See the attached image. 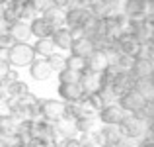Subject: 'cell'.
<instances>
[{"instance_id":"29","label":"cell","mask_w":154,"mask_h":147,"mask_svg":"<svg viewBox=\"0 0 154 147\" xmlns=\"http://www.w3.org/2000/svg\"><path fill=\"white\" fill-rule=\"evenodd\" d=\"M80 75H82V73L72 71V69H63V71L59 73V83H78Z\"/></svg>"},{"instance_id":"43","label":"cell","mask_w":154,"mask_h":147,"mask_svg":"<svg viewBox=\"0 0 154 147\" xmlns=\"http://www.w3.org/2000/svg\"><path fill=\"white\" fill-rule=\"evenodd\" d=\"M148 79H150V83L154 84V71H152V75H150V77H148Z\"/></svg>"},{"instance_id":"30","label":"cell","mask_w":154,"mask_h":147,"mask_svg":"<svg viewBox=\"0 0 154 147\" xmlns=\"http://www.w3.org/2000/svg\"><path fill=\"white\" fill-rule=\"evenodd\" d=\"M35 12H37V8L33 6L31 0H23V2H22V20H23V22H26V20H33Z\"/></svg>"},{"instance_id":"2","label":"cell","mask_w":154,"mask_h":147,"mask_svg":"<svg viewBox=\"0 0 154 147\" xmlns=\"http://www.w3.org/2000/svg\"><path fill=\"white\" fill-rule=\"evenodd\" d=\"M119 132H121L123 137H129V139L137 141L146 133V124L140 122L139 118H135L133 114H127V116L119 122Z\"/></svg>"},{"instance_id":"5","label":"cell","mask_w":154,"mask_h":147,"mask_svg":"<svg viewBox=\"0 0 154 147\" xmlns=\"http://www.w3.org/2000/svg\"><path fill=\"white\" fill-rule=\"evenodd\" d=\"M39 116L43 120L55 122L60 116H64V102L57 100V98H45V100H39Z\"/></svg>"},{"instance_id":"45","label":"cell","mask_w":154,"mask_h":147,"mask_svg":"<svg viewBox=\"0 0 154 147\" xmlns=\"http://www.w3.org/2000/svg\"><path fill=\"white\" fill-rule=\"evenodd\" d=\"M0 147H6V143H4V139L0 137Z\"/></svg>"},{"instance_id":"10","label":"cell","mask_w":154,"mask_h":147,"mask_svg":"<svg viewBox=\"0 0 154 147\" xmlns=\"http://www.w3.org/2000/svg\"><path fill=\"white\" fill-rule=\"evenodd\" d=\"M8 35L14 39V43H27V39L31 38L29 24H26L23 20H18V22L10 24L8 26Z\"/></svg>"},{"instance_id":"23","label":"cell","mask_w":154,"mask_h":147,"mask_svg":"<svg viewBox=\"0 0 154 147\" xmlns=\"http://www.w3.org/2000/svg\"><path fill=\"white\" fill-rule=\"evenodd\" d=\"M35 51V57H43V59H47L49 55L55 53V43H53L51 38H43V39H37L35 41V45H31Z\"/></svg>"},{"instance_id":"46","label":"cell","mask_w":154,"mask_h":147,"mask_svg":"<svg viewBox=\"0 0 154 147\" xmlns=\"http://www.w3.org/2000/svg\"><path fill=\"white\" fill-rule=\"evenodd\" d=\"M0 136H2V126H0Z\"/></svg>"},{"instance_id":"47","label":"cell","mask_w":154,"mask_h":147,"mask_svg":"<svg viewBox=\"0 0 154 147\" xmlns=\"http://www.w3.org/2000/svg\"><path fill=\"white\" fill-rule=\"evenodd\" d=\"M0 51H4V49H2V43H0Z\"/></svg>"},{"instance_id":"14","label":"cell","mask_w":154,"mask_h":147,"mask_svg":"<svg viewBox=\"0 0 154 147\" xmlns=\"http://www.w3.org/2000/svg\"><path fill=\"white\" fill-rule=\"evenodd\" d=\"M109 63H111L109 57L105 55L103 51H100V49H94V51L86 57V69L88 71H94V73H102Z\"/></svg>"},{"instance_id":"9","label":"cell","mask_w":154,"mask_h":147,"mask_svg":"<svg viewBox=\"0 0 154 147\" xmlns=\"http://www.w3.org/2000/svg\"><path fill=\"white\" fill-rule=\"evenodd\" d=\"M59 96L63 102H78L84 98V92L78 83H59Z\"/></svg>"},{"instance_id":"25","label":"cell","mask_w":154,"mask_h":147,"mask_svg":"<svg viewBox=\"0 0 154 147\" xmlns=\"http://www.w3.org/2000/svg\"><path fill=\"white\" fill-rule=\"evenodd\" d=\"M135 90H139L146 100L154 98V84L150 83V79H135Z\"/></svg>"},{"instance_id":"50","label":"cell","mask_w":154,"mask_h":147,"mask_svg":"<svg viewBox=\"0 0 154 147\" xmlns=\"http://www.w3.org/2000/svg\"><path fill=\"white\" fill-rule=\"evenodd\" d=\"M103 2H107V0H103Z\"/></svg>"},{"instance_id":"21","label":"cell","mask_w":154,"mask_h":147,"mask_svg":"<svg viewBox=\"0 0 154 147\" xmlns=\"http://www.w3.org/2000/svg\"><path fill=\"white\" fill-rule=\"evenodd\" d=\"M41 18L45 20L47 24H51L55 30H57V28H64V12L59 10V8H55V6L47 8V10L43 12Z\"/></svg>"},{"instance_id":"40","label":"cell","mask_w":154,"mask_h":147,"mask_svg":"<svg viewBox=\"0 0 154 147\" xmlns=\"http://www.w3.org/2000/svg\"><path fill=\"white\" fill-rule=\"evenodd\" d=\"M6 4H8V0H0V20H2V16H4V10H6Z\"/></svg>"},{"instance_id":"13","label":"cell","mask_w":154,"mask_h":147,"mask_svg":"<svg viewBox=\"0 0 154 147\" xmlns=\"http://www.w3.org/2000/svg\"><path fill=\"white\" fill-rule=\"evenodd\" d=\"M154 71V65L146 59L144 55H139L133 59V65H131V75L135 79H148Z\"/></svg>"},{"instance_id":"42","label":"cell","mask_w":154,"mask_h":147,"mask_svg":"<svg viewBox=\"0 0 154 147\" xmlns=\"http://www.w3.org/2000/svg\"><path fill=\"white\" fill-rule=\"evenodd\" d=\"M4 100V92H2V87H0V102Z\"/></svg>"},{"instance_id":"17","label":"cell","mask_w":154,"mask_h":147,"mask_svg":"<svg viewBox=\"0 0 154 147\" xmlns=\"http://www.w3.org/2000/svg\"><path fill=\"white\" fill-rule=\"evenodd\" d=\"M76 128H78V133L100 132L102 122H100V118H96V114H92V116H78L76 118Z\"/></svg>"},{"instance_id":"26","label":"cell","mask_w":154,"mask_h":147,"mask_svg":"<svg viewBox=\"0 0 154 147\" xmlns=\"http://www.w3.org/2000/svg\"><path fill=\"white\" fill-rule=\"evenodd\" d=\"M78 139H80V145L82 147H100L102 145L100 132H84Z\"/></svg>"},{"instance_id":"31","label":"cell","mask_w":154,"mask_h":147,"mask_svg":"<svg viewBox=\"0 0 154 147\" xmlns=\"http://www.w3.org/2000/svg\"><path fill=\"white\" fill-rule=\"evenodd\" d=\"M113 63L117 65V67L121 69V71H131V65H133V59L127 55H117V59L113 61Z\"/></svg>"},{"instance_id":"4","label":"cell","mask_w":154,"mask_h":147,"mask_svg":"<svg viewBox=\"0 0 154 147\" xmlns=\"http://www.w3.org/2000/svg\"><path fill=\"white\" fill-rule=\"evenodd\" d=\"M146 102H148L146 98L140 94L139 90H135V88H131V90L123 92V94L117 98V104H119L127 114H135L137 110L144 108V106H146Z\"/></svg>"},{"instance_id":"48","label":"cell","mask_w":154,"mask_h":147,"mask_svg":"<svg viewBox=\"0 0 154 147\" xmlns=\"http://www.w3.org/2000/svg\"><path fill=\"white\" fill-rule=\"evenodd\" d=\"M2 24H4V22H2V20H0V26H2Z\"/></svg>"},{"instance_id":"49","label":"cell","mask_w":154,"mask_h":147,"mask_svg":"<svg viewBox=\"0 0 154 147\" xmlns=\"http://www.w3.org/2000/svg\"><path fill=\"white\" fill-rule=\"evenodd\" d=\"M0 122H2V116H0Z\"/></svg>"},{"instance_id":"7","label":"cell","mask_w":154,"mask_h":147,"mask_svg":"<svg viewBox=\"0 0 154 147\" xmlns=\"http://www.w3.org/2000/svg\"><path fill=\"white\" fill-rule=\"evenodd\" d=\"M105 88H109V90L113 92V96L119 98L123 92L135 88V77L131 75V71H119L115 75V79H113L111 87H105Z\"/></svg>"},{"instance_id":"34","label":"cell","mask_w":154,"mask_h":147,"mask_svg":"<svg viewBox=\"0 0 154 147\" xmlns=\"http://www.w3.org/2000/svg\"><path fill=\"white\" fill-rule=\"evenodd\" d=\"M68 34H70L72 41H78V39L86 38V31H84L82 26H74V28H68Z\"/></svg>"},{"instance_id":"16","label":"cell","mask_w":154,"mask_h":147,"mask_svg":"<svg viewBox=\"0 0 154 147\" xmlns=\"http://www.w3.org/2000/svg\"><path fill=\"white\" fill-rule=\"evenodd\" d=\"M88 12H90V10H82V8H78V6L66 8V12H64V28L82 26V22H84V18L88 16Z\"/></svg>"},{"instance_id":"22","label":"cell","mask_w":154,"mask_h":147,"mask_svg":"<svg viewBox=\"0 0 154 147\" xmlns=\"http://www.w3.org/2000/svg\"><path fill=\"white\" fill-rule=\"evenodd\" d=\"M100 137H102V143L115 145L123 136L119 132V126H102L100 128Z\"/></svg>"},{"instance_id":"41","label":"cell","mask_w":154,"mask_h":147,"mask_svg":"<svg viewBox=\"0 0 154 147\" xmlns=\"http://www.w3.org/2000/svg\"><path fill=\"white\" fill-rule=\"evenodd\" d=\"M146 129H148V132H154V118H152V120L146 124Z\"/></svg>"},{"instance_id":"35","label":"cell","mask_w":154,"mask_h":147,"mask_svg":"<svg viewBox=\"0 0 154 147\" xmlns=\"http://www.w3.org/2000/svg\"><path fill=\"white\" fill-rule=\"evenodd\" d=\"M59 147H82L78 137H63V141L59 143Z\"/></svg>"},{"instance_id":"6","label":"cell","mask_w":154,"mask_h":147,"mask_svg":"<svg viewBox=\"0 0 154 147\" xmlns=\"http://www.w3.org/2000/svg\"><path fill=\"white\" fill-rule=\"evenodd\" d=\"M127 116L123 108H121L117 102H111V104H105L102 110H100L98 118L102 122V126H119V122Z\"/></svg>"},{"instance_id":"39","label":"cell","mask_w":154,"mask_h":147,"mask_svg":"<svg viewBox=\"0 0 154 147\" xmlns=\"http://www.w3.org/2000/svg\"><path fill=\"white\" fill-rule=\"evenodd\" d=\"M137 147H154V141L148 139V137H143V139L137 143Z\"/></svg>"},{"instance_id":"3","label":"cell","mask_w":154,"mask_h":147,"mask_svg":"<svg viewBox=\"0 0 154 147\" xmlns=\"http://www.w3.org/2000/svg\"><path fill=\"white\" fill-rule=\"evenodd\" d=\"M117 45H119L121 55H127V57H131V59H135V57H139V55L144 53V43H140L135 35L127 34V31H123V34L117 38Z\"/></svg>"},{"instance_id":"8","label":"cell","mask_w":154,"mask_h":147,"mask_svg":"<svg viewBox=\"0 0 154 147\" xmlns=\"http://www.w3.org/2000/svg\"><path fill=\"white\" fill-rule=\"evenodd\" d=\"M80 88H82L84 96L86 94H92V92H98L102 90V77H100V73H94V71H82V75H80V80H78Z\"/></svg>"},{"instance_id":"37","label":"cell","mask_w":154,"mask_h":147,"mask_svg":"<svg viewBox=\"0 0 154 147\" xmlns=\"http://www.w3.org/2000/svg\"><path fill=\"white\" fill-rule=\"evenodd\" d=\"M23 147H47V141L45 139H39V137H29Z\"/></svg>"},{"instance_id":"19","label":"cell","mask_w":154,"mask_h":147,"mask_svg":"<svg viewBox=\"0 0 154 147\" xmlns=\"http://www.w3.org/2000/svg\"><path fill=\"white\" fill-rule=\"evenodd\" d=\"M51 39H53V43H55V47L63 49V51H68L70 45H72V38H70V34H68V28H57V30L53 31Z\"/></svg>"},{"instance_id":"33","label":"cell","mask_w":154,"mask_h":147,"mask_svg":"<svg viewBox=\"0 0 154 147\" xmlns=\"http://www.w3.org/2000/svg\"><path fill=\"white\" fill-rule=\"evenodd\" d=\"M12 71V65L8 63V59H2L0 57V87L6 83V75Z\"/></svg>"},{"instance_id":"15","label":"cell","mask_w":154,"mask_h":147,"mask_svg":"<svg viewBox=\"0 0 154 147\" xmlns=\"http://www.w3.org/2000/svg\"><path fill=\"white\" fill-rule=\"evenodd\" d=\"M29 30H31V35H33L35 39H43V38H51L55 28H53L51 24H47L43 18H37V16H35L29 22Z\"/></svg>"},{"instance_id":"44","label":"cell","mask_w":154,"mask_h":147,"mask_svg":"<svg viewBox=\"0 0 154 147\" xmlns=\"http://www.w3.org/2000/svg\"><path fill=\"white\" fill-rule=\"evenodd\" d=\"M100 147H115V145H109V143H102Z\"/></svg>"},{"instance_id":"27","label":"cell","mask_w":154,"mask_h":147,"mask_svg":"<svg viewBox=\"0 0 154 147\" xmlns=\"http://www.w3.org/2000/svg\"><path fill=\"white\" fill-rule=\"evenodd\" d=\"M47 63H49L53 73H60L63 69H66V57L60 55V53H53L47 57Z\"/></svg>"},{"instance_id":"18","label":"cell","mask_w":154,"mask_h":147,"mask_svg":"<svg viewBox=\"0 0 154 147\" xmlns=\"http://www.w3.org/2000/svg\"><path fill=\"white\" fill-rule=\"evenodd\" d=\"M121 14L129 20H143V0H125Z\"/></svg>"},{"instance_id":"20","label":"cell","mask_w":154,"mask_h":147,"mask_svg":"<svg viewBox=\"0 0 154 147\" xmlns=\"http://www.w3.org/2000/svg\"><path fill=\"white\" fill-rule=\"evenodd\" d=\"M94 49H96L94 41H92L90 38H82V39H78V41H72V45H70L68 51H70L72 55H78V57H84V59H86Z\"/></svg>"},{"instance_id":"11","label":"cell","mask_w":154,"mask_h":147,"mask_svg":"<svg viewBox=\"0 0 154 147\" xmlns=\"http://www.w3.org/2000/svg\"><path fill=\"white\" fill-rule=\"evenodd\" d=\"M53 126H55L57 136L74 137L76 133H78V128H76V118H70V116H60L59 120L53 122Z\"/></svg>"},{"instance_id":"1","label":"cell","mask_w":154,"mask_h":147,"mask_svg":"<svg viewBox=\"0 0 154 147\" xmlns=\"http://www.w3.org/2000/svg\"><path fill=\"white\" fill-rule=\"evenodd\" d=\"M6 59L12 67H27L35 59V51L29 43H12L6 49Z\"/></svg>"},{"instance_id":"24","label":"cell","mask_w":154,"mask_h":147,"mask_svg":"<svg viewBox=\"0 0 154 147\" xmlns=\"http://www.w3.org/2000/svg\"><path fill=\"white\" fill-rule=\"evenodd\" d=\"M6 92H8V96H12V98H22L23 94H27V92H29V84L23 83L22 79L12 80V83L6 84Z\"/></svg>"},{"instance_id":"12","label":"cell","mask_w":154,"mask_h":147,"mask_svg":"<svg viewBox=\"0 0 154 147\" xmlns=\"http://www.w3.org/2000/svg\"><path fill=\"white\" fill-rule=\"evenodd\" d=\"M27 67H29L31 79H35V80H47L53 75V71H51L49 63H47V59H43V57H35Z\"/></svg>"},{"instance_id":"28","label":"cell","mask_w":154,"mask_h":147,"mask_svg":"<svg viewBox=\"0 0 154 147\" xmlns=\"http://www.w3.org/2000/svg\"><path fill=\"white\" fill-rule=\"evenodd\" d=\"M66 69H72V71H78V73L86 71V59L70 53V55L66 57Z\"/></svg>"},{"instance_id":"36","label":"cell","mask_w":154,"mask_h":147,"mask_svg":"<svg viewBox=\"0 0 154 147\" xmlns=\"http://www.w3.org/2000/svg\"><path fill=\"white\" fill-rule=\"evenodd\" d=\"M31 2H33V6L37 8V12H45L47 8H51V6H53L51 0H31Z\"/></svg>"},{"instance_id":"38","label":"cell","mask_w":154,"mask_h":147,"mask_svg":"<svg viewBox=\"0 0 154 147\" xmlns=\"http://www.w3.org/2000/svg\"><path fill=\"white\" fill-rule=\"evenodd\" d=\"M51 2H53V6L59 8V10H66V8L72 6V0H51Z\"/></svg>"},{"instance_id":"32","label":"cell","mask_w":154,"mask_h":147,"mask_svg":"<svg viewBox=\"0 0 154 147\" xmlns=\"http://www.w3.org/2000/svg\"><path fill=\"white\" fill-rule=\"evenodd\" d=\"M154 18V0H143V20Z\"/></svg>"}]
</instances>
